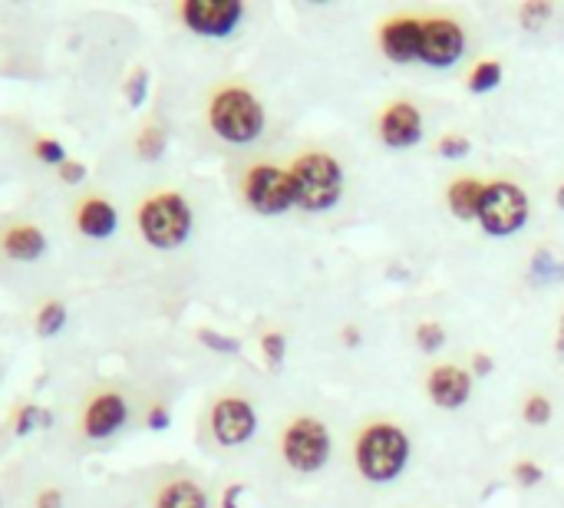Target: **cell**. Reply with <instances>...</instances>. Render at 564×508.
Instances as JSON below:
<instances>
[{
    "mask_svg": "<svg viewBox=\"0 0 564 508\" xmlns=\"http://www.w3.org/2000/svg\"><path fill=\"white\" fill-rule=\"evenodd\" d=\"M145 96H149V69H132V76L126 79V99H129V106L132 109H139L142 102H145Z\"/></svg>",
    "mask_w": 564,
    "mask_h": 508,
    "instance_id": "28",
    "label": "cell"
},
{
    "mask_svg": "<svg viewBox=\"0 0 564 508\" xmlns=\"http://www.w3.org/2000/svg\"><path fill=\"white\" fill-rule=\"evenodd\" d=\"M512 479H516L522 489H532V486H539V483L545 479V473H542V466H535V463H519V466L512 469Z\"/></svg>",
    "mask_w": 564,
    "mask_h": 508,
    "instance_id": "32",
    "label": "cell"
},
{
    "mask_svg": "<svg viewBox=\"0 0 564 508\" xmlns=\"http://www.w3.org/2000/svg\"><path fill=\"white\" fill-rule=\"evenodd\" d=\"M33 155H36V162L53 165V169H59L63 162H69V159H66V149H63L53 136H36V139H33Z\"/></svg>",
    "mask_w": 564,
    "mask_h": 508,
    "instance_id": "24",
    "label": "cell"
},
{
    "mask_svg": "<svg viewBox=\"0 0 564 508\" xmlns=\"http://www.w3.org/2000/svg\"><path fill=\"white\" fill-rule=\"evenodd\" d=\"M241 192L248 198V205L264 215V218H274V215H284L288 208H294V182H291V172L278 169V165H254L248 169L245 182H241Z\"/></svg>",
    "mask_w": 564,
    "mask_h": 508,
    "instance_id": "7",
    "label": "cell"
},
{
    "mask_svg": "<svg viewBox=\"0 0 564 508\" xmlns=\"http://www.w3.org/2000/svg\"><path fill=\"white\" fill-rule=\"evenodd\" d=\"M152 508H208V496L192 479H172L155 493Z\"/></svg>",
    "mask_w": 564,
    "mask_h": 508,
    "instance_id": "18",
    "label": "cell"
},
{
    "mask_svg": "<svg viewBox=\"0 0 564 508\" xmlns=\"http://www.w3.org/2000/svg\"><path fill=\"white\" fill-rule=\"evenodd\" d=\"M555 202H558V208H562V212H564V185H562V188H558V192H555Z\"/></svg>",
    "mask_w": 564,
    "mask_h": 508,
    "instance_id": "40",
    "label": "cell"
},
{
    "mask_svg": "<svg viewBox=\"0 0 564 508\" xmlns=\"http://www.w3.org/2000/svg\"><path fill=\"white\" fill-rule=\"evenodd\" d=\"M261 354H264V364H268L271 370H281V367H284V357H288V341H284V334H278V331L264 334V337H261Z\"/></svg>",
    "mask_w": 564,
    "mask_h": 508,
    "instance_id": "26",
    "label": "cell"
},
{
    "mask_svg": "<svg viewBox=\"0 0 564 508\" xmlns=\"http://www.w3.org/2000/svg\"><path fill=\"white\" fill-rule=\"evenodd\" d=\"M423 30H426V20H416V17H397V20H387L383 30H380V50L390 63H416L423 60Z\"/></svg>",
    "mask_w": 564,
    "mask_h": 508,
    "instance_id": "13",
    "label": "cell"
},
{
    "mask_svg": "<svg viewBox=\"0 0 564 508\" xmlns=\"http://www.w3.org/2000/svg\"><path fill=\"white\" fill-rule=\"evenodd\" d=\"M50 251L46 231L30 218H10L0 225V255L13 264H36Z\"/></svg>",
    "mask_w": 564,
    "mask_h": 508,
    "instance_id": "11",
    "label": "cell"
},
{
    "mask_svg": "<svg viewBox=\"0 0 564 508\" xmlns=\"http://www.w3.org/2000/svg\"><path fill=\"white\" fill-rule=\"evenodd\" d=\"M476 221L492 238H512L529 225V195L516 182H489Z\"/></svg>",
    "mask_w": 564,
    "mask_h": 508,
    "instance_id": "5",
    "label": "cell"
},
{
    "mask_svg": "<svg viewBox=\"0 0 564 508\" xmlns=\"http://www.w3.org/2000/svg\"><path fill=\"white\" fill-rule=\"evenodd\" d=\"M294 202L304 212H330L344 198V169L330 152H304L288 169Z\"/></svg>",
    "mask_w": 564,
    "mask_h": 508,
    "instance_id": "3",
    "label": "cell"
},
{
    "mask_svg": "<svg viewBox=\"0 0 564 508\" xmlns=\"http://www.w3.org/2000/svg\"><path fill=\"white\" fill-rule=\"evenodd\" d=\"M532 278L542 281V284L564 281V264L549 251V248H542V251H535V258H532Z\"/></svg>",
    "mask_w": 564,
    "mask_h": 508,
    "instance_id": "22",
    "label": "cell"
},
{
    "mask_svg": "<svg viewBox=\"0 0 564 508\" xmlns=\"http://www.w3.org/2000/svg\"><path fill=\"white\" fill-rule=\"evenodd\" d=\"M502 63L496 60H482L473 73H469V93H492L502 83Z\"/></svg>",
    "mask_w": 564,
    "mask_h": 508,
    "instance_id": "21",
    "label": "cell"
},
{
    "mask_svg": "<svg viewBox=\"0 0 564 508\" xmlns=\"http://www.w3.org/2000/svg\"><path fill=\"white\" fill-rule=\"evenodd\" d=\"M59 179H63L66 185H79V182L86 179V165L69 159V162H63V165H59Z\"/></svg>",
    "mask_w": 564,
    "mask_h": 508,
    "instance_id": "33",
    "label": "cell"
},
{
    "mask_svg": "<svg viewBox=\"0 0 564 508\" xmlns=\"http://www.w3.org/2000/svg\"><path fill=\"white\" fill-rule=\"evenodd\" d=\"M172 423V413L165 410V407H152L149 413H145V426L149 430H165Z\"/></svg>",
    "mask_w": 564,
    "mask_h": 508,
    "instance_id": "35",
    "label": "cell"
},
{
    "mask_svg": "<svg viewBox=\"0 0 564 508\" xmlns=\"http://www.w3.org/2000/svg\"><path fill=\"white\" fill-rule=\"evenodd\" d=\"M135 225L149 248L175 251L192 235V205L178 192H155L139 205Z\"/></svg>",
    "mask_w": 564,
    "mask_h": 508,
    "instance_id": "4",
    "label": "cell"
},
{
    "mask_svg": "<svg viewBox=\"0 0 564 508\" xmlns=\"http://www.w3.org/2000/svg\"><path fill=\"white\" fill-rule=\"evenodd\" d=\"M380 139L390 149H413L423 142V116L413 102L400 99L380 116Z\"/></svg>",
    "mask_w": 564,
    "mask_h": 508,
    "instance_id": "14",
    "label": "cell"
},
{
    "mask_svg": "<svg viewBox=\"0 0 564 508\" xmlns=\"http://www.w3.org/2000/svg\"><path fill=\"white\" fill-rule=\"evenodd\" d=\"M33 327L40 337H56L63 327H66V304L63 301H46L40 304L36 317H33Z\"/></svg>",
    "mask_w": 564,
    "mask_h": 508,
    "instance_id": "19",
    "label": "cell"
},
{
    "mask_svg": "<svg viewBox=\"0 0 564 508\" xmlns=\"http://www.w3.org/2000/svg\"><path fill=\"white\" fill-rule=\"evenodd\" d=\"M212 433L221 446H245L258 433V413L241 397H225L212 407Z\"/></svg>",
    "mask_w": 564,
    "mask_h": 508,
    "instance_id": "10",
    "label": "cell"
},
{
    "mask_svg": "<svg viewBox=\"0 0 564 508\" xmlns=\"http://www.w3.org/2000/svg\"><path fill=\"white\" fill-rule=\"evenodd\" d=\"M182 23L208 40H225L245 20V3L238 0H185L178 7Z\"/></svg>",
    "mask_w": 564,
    "mask_h": 508,
    "instance_id": "8",
    "label": "cell"
},
{
    "mask_svg": "<svg viewBox=\"0 0 564 508\" xmlns=\"http://www.w3.org/2000/svg\"><path fill=\"white\" fill-rule=\"evenodd\" d=\"M281 453L294 473H321L330 463V430L314 417H301L284 430Z\"/></svg>",
    "mask_w": 564,
    "mask_h": 508,
    "instance_id": "6",
    "label": "cell"
},
{
    "mask_svg": "<svg viewBox=\"0 0 564 508\" xmlns=\"http://www.w3.org/2000/svg\"><path fill=\"white\" fill-rule=\"evenodd\" d=\"M73 225L83 238H93V241H106L116 235L119 228V212L109 198L102 195H83L76 205H73Z\"/></svg>",
    "mask_w": 564,
    "mask_h": 508,
    "instance_id": "15",
    "label": "cell"
},
{
    "mask_svg": "<svg viewBox=\"0 0 564 508\" xmlns=\"http://www.w3.org/2000/svg\"><path fill=\"white\" fill-rule=\"evenodd\" d=\"M492 370H496V360H492L489 354H476V357H473V374H476V377H489Z\"/></svg>",
    "mask_w": 564,
    "mask_h": 508,
    "instance_id": "36",
    "label": "cell"
},
{
    "mask_svg": "<svg viewBox=\"0 0 564 508\" xmlns=\"http://www.w3.org/2000/svg\"><path fill=\"white\" fill-rule=\"evenodd\" d=\"M552 400L549 397H542V393H535V397H529L525 400V410H522V420L529 423V426H549L552 423Z\"/></svg>",
    "mask_w": 564,
    "mask_h": 508,
    "instance_id": "27",
    "label": "cell"
},
{
    "mask_svg": "<svg viewBox=\"0 0 564 508\" xmlns=\"http://www.w3.org/2000/svg\"><path fill=\"white\" fill-rule=\"evenodd\" d=\"M482 195H486V185L479 179H456L446 192V202L459 221H476L482 208Z\"/></svg>",
    "mask_w": 564,
    "mask_h": 508,
    "instance_id": "17",
    "label": "cell"
},
{
    "mask_svg": "<svg viewBox=\"0 0 564 508\" xmlns=\"http://www.w3.org/2000/svg\"><path fill=\"white\" fill-rule=\"evenodd\" d=\"M208 126L228 145H251L264 132V106L245 86H225L208 102Z\"/></svg>",
    "mask_w": 564,
    "mask_h": 508,
    "instance_id": "2",
    "label": "cell"
},
{
    "mask_svg": "<svg viewBox=\"0 0 564 508\" xmlns=\"http://www.w3.org/2000/svg\"><path fill=\"white\" fill-rule=\"evenodd\" d=\"M466 53V30L449 20V17H433L426 20V30H423V60L426 66H436V69H446L453 63H459V56Z\"/></svg>",
    "mask_w": 564,
    "mask_h": 508,
    "instance_id": "12",
    "label": "cell"
},
{
    "mask_svg": "<svg viewBox=\"0 0 564 508\" xmlns=\"http://www.w3.org/2000/svg\"><path fill=\"white\" fill-rule=\"evenodd\" d=\"M46 423H50V413L40 410L36 403H26V407H20L17 417H13V433H17V436H26V433L40 430V426H46Z\"/></svg>",
    "mask_w": 564,
    "mask_h": 508,
    "instance_id": "23",
    "label": "cell"
},
{
    "mask_svg": "<svg viewBox=\"0 0 564 508\" xmlns=\"http://www.w3.org/2000/svg\"><path fill=\"white\" fill-rule=\"evenodd\" d=\"M344 341H347V344H360V331H357V327H354V331L347 327V331H344Z\"/></svg>",
    "mask_w": 564,
    "mask_h": 508,
    "instance_id": "39",
    "label": "cell"
},
{
    "mask_svg": "<svg viewBox=\"0 0 564 508\" xmlns=\"http://www.w3.org/2000/svg\"><path fill=\"white\" fill-rule=\"evenodd\" d=\"M436 152L443 155V159H449V162H456V159H466L469 152H473V142H469V136H443L440 139V145H436Z\"/></svg>",
    "mask_w": 564,
    "mask_h": 508,
    "instance_id": "29",
    "label": "cell"
},
{
    "mask_svg": "<svg viewBox=\"0 0 564 508\" xmlns=\"http://www.w3.org/2000/svg\"><path fill=\"white\" fill-rule=\"evenodd\" d=\"M241 496H245V486H228L225 489V499H221V508H241L238 506Z\"/></svg>",
    "mask_w": 564,
    "mask_h": 508,
    "instance_id": "37",
    "label": "cell"
},
{
    "mask_svg": "<svg viewBox=\"0 0 564 508\" xmlns=\"http://www.w3.org/2000/svg\"><path fill=\"white\" fill-rule=\"evenodd\" d=\"M426 390L440 410H463L473 397V374H466L456 364H443L430 374Z\"/></svg>",
    "mask_w": 564,
    "mask_h": 508,
    "instance_id": "16",
    "label": "cell"
},
{
    "mask_svg": "<svg viewBox=\"0 0 564 508\" xmlns=\"http://www.w3.org/2000/svg\"><path fill=\"white\" fill-rule=\"evenodd\" d=\"M410 436L393 426V423H373L360 433L357 446H354V460L357 469L367 483L373 486H387L393 479L403 476V469L410 466Z\"/></svg>",
    "mask_w": 564,
    "mask_h": 508,
    "instance_id": "1",
    "label": "cell"
},
{
    "mask_svg": "<svg viewBox=\"0 0 564 508\" xmlns=\"http://www.w3.org/2000/svg\"><path fill=\"white\" fill-rule=\"evenodd\" d=\"M549 17H552V3H525L522 13H519V20H522L525 30H542V23Z\"/></svg>",
    "mask_w": 564,
    "mask_h": 508,
    "instance_id": "31",
    "label": "cell"
},
{
    "mask_svg": "<svg viewBox=\"0 0 564 508\" xmlns=\"http://www.w3.org/2000/svg\"><path fill=\"white\" fill-rule=\"evenodd\" d=\"M126 423H129V400L119 390L93 393L83 407V417H79V430L93 443L112 440Z\"/></svg>",
    "mask_w": 564,
    "mask_h": 508,
    "instance_id": "9",
    "label": "cell"
},
{
    "mask_svg": "<svg viewBox=\"0 0 564 508\" xmlns=\"http://www.w3.org/2000/svg\"><path fill=\"white\" fill-rule=\"evenodd\" d=\"M33 508H63V493H59V489H53V486L40 489V493H36V499H33Z\"/></svg>",
    "mask_w": 564,
    "mask_h": 508,
    "instance_id": "34",
    "label": "cell"
},
{
    "mask_svg": "<svg viewBox=\"0 0 564 508\" xmlns=\"http://www.w3.org/2000/svg\"><path fill=\"white\" fill-rule=\"evenodd\" d=\"M416 347H420L423 354L443 350V347H446V331H443V324H436V321L420 324V327H416Z\"/></svg>",
    "mask_w": 564,
    "mask_h": 508,
    "instance_id": "25",
    "label": "cell"
},
{
    "mask_svg": "<svg viewBox=\"0 0 564 508\" xmlns=\"http://www.w3.org/2000/svg\"><path fill=\"white\" fill-rule=\"evenodd\" d=\"M555 350H558V357H564V311H562V321H558V337H555Z\"/></svg>",
    "mask_w": 564,
    "mask_h": 508,
    "instance_id": "38",
    "label": "cell"
},
{
    "mask_svg": "<svg viewBox=\"0 0 564 508\" xmlns=\"http://www.w3.org/2000/svg\"><path fill=\"white\" fill-rule=\"evenodd\" d=\"M165 129H159V126H145L142 132H139V139H135V155L142 159V162H159L162 155H165Z\"/></svg>",
    "mask_w": 564,
    "mask_h": 508,
    "instance_id": "20",
    "label": "cell"
},
{
    "mask_svg": "<svg viewBox=\"0 0 564 508\" xmlns=\"http://www.w3.org/2000/svg\"><path fill=\"white\" fill-rule=\"evenodd\" d=\"M198 341H202L208 350H215V354H228V357H235V354L241 350V344H238L235 337H221V334H215V331H198Z\"/></svg>",
    "mask_w": 564,
    "mask_h": 508,
    "instance_id": "30",
    "label": "cell"
}]
</instances>
